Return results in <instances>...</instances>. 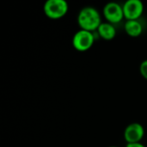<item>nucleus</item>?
<instances>
[{"mask_svg": "<svg viewBox=\"0 0 147 147\" xmlns=\"http://www.w3.org/2000/svg\"><path fill=\"white\" fill-rule=\"evenodd\" d=\"M126 147H146L141 143H134V144H127Z\"/></svg>", "mask_w": 147, "mask_h": 147, "instance_id": "9d476101", "label": "nucleus"}, {"mask_svg": "<svg viewBox=\"0 0 147 147\" xmlns=\"http://www.w3.org/2000/svg\"><path fill=\"white\" fill-rule=\"evenodd\" d=\"M140 73H141L142 77H143L144 78L147 79V59L144 60V61L140 64Z\"/></svg>", "mask_w": 147, "mask_h": 147, "instance_id": "1a4fd4ad", "label": "nucleus"}, {"mask_svg": "<svg viewBox=\"0 0 147 147\" xmlns=\"http://www.w3.org/2000/svg\"><path fill=\"white\" fill-rule=\"evenodd\" d=\"M96 31L98 35L106 40H111L116 35L115 28L114 27L113 24L109 22H102V24L99 26Z\"/></svg>", "mask_w": 147, "mask_h": 147, "instance_id": "0eeeda50", "label": "nucleus"}, {"mask_svg": "<svg viewBox=\"0 0 147 147\" xmlns=\"http://www.w3.org/2000/svg\"><path fill=\"white\" fill-rule=\"evenodd\" d=\"M109 147H117V146H109Z\"/></svg>", "mask_w": 147, "mask_h": 147, "instance_id": "9b49d317", "label": "nucleus"}, {"mask_svg": "<svg viewBox=\"0 0 147 147\" xmlns=\"http://www.w3.org/2000/svg\"><path fill=\"white\" fill-rule=\"evenodd\" d=\"M126 33L131 37H138L142 34L143 27L138 20L127 21L124 26Z\"/></svg>", "mask_w": 147, "mask_h": 147, "instance_id": "6e6552de", "label": "nucleus"}, {"mask_svg": "<svg viewBox=\"0 0 147 147\" xmlns=\"http://www.w3.org/2000/svg\"><path fill=\"white\" fill-rule=\"evenodd\" d=\"M44 13L51 19H59L66 15L69 6L65 0H48L44 4Z\"/></svg>", "mask_w": 147, "mask_h": 147, "instance_id": "f03ea898", "label": "nucleus"}, {"mask_svg": "<svg viewBox=\"0 0 147 147\" xmlns=\"http://www.w3.org/2000/svg\"><path fill=\"white\" fill-rule=\"evenodd\" d=\"M145 135V129L140 123L134 122L129 124L124 131V139L127 144L140 143Z\"/></svg>", "mask_w": 147, "mask_h": 147, "instance_id": "423d86ee", "label": "nucleus"}, {"mask_svg": "<svg viewBox=\"0 0 147 147\" xmlns=\"http://www.w3.org/2000/svg\"><path fill=\"white\" fill-rule=\"evenodd\" d=\"M78 23L81 29L94 32L102 24L101 16L95 8L85 7L82 9L78 16Z\"/></svg>", "mask_w": 147, "mask_h": 147, "instance_id": "f257e3e1", "label": "nucleus"}, {"mask_svg": "<svg viewBox=\"0 0 147 147\" xmlns=\"http://www.w3.org/2000/svg\"><path fill=\"white\" fill-rule=\"evenodd\" d=\"M103 16L111 24L121 22L124 17L123 7L117 3H109L103 7Z\"/></svg>", "mask_w": 147, "mask_h": 147, "instance_id": "20e7f679", "label": "nucleus"}, {"mask_svg": "<svg viewBox=\"0 0 147 147\" xmlns=\"http://www.w3.org/2000/svg\"><path fill=\"white\" fill-rule=\"evenodd\" d=\"M95 41V35L93 32L80 29L72 38L73 47L79 52H86L91 48Z\"/></svg>", "mask_w": 147, "mask_h": 147, "instance_id": "7ed1b4c3", "label": "nucleus"}, {"mask_svg": "<svg viewBox=\"0 0 147 147\" xmlns=\"http://www.w3.org/2000/svg\"><path fill=\"white\" fill-rule=\"evenodd\" d=\"M122 7L124 17L127 21L138 20L144 11V5L140 0H127Z\"/></svg>", "mask_w": 147, "mask_h": 147, "instance_id": "39448f33", "label": "nucleus"}]
</instances>
